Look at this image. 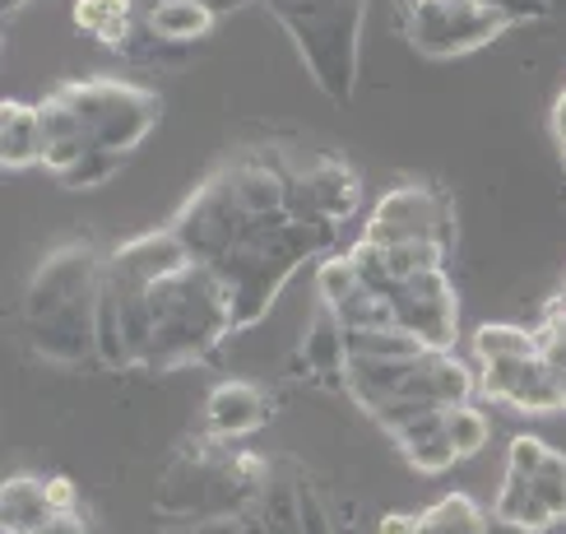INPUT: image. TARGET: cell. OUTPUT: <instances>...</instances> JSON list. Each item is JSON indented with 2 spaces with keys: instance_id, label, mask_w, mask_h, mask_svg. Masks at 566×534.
Returning a JSON list of instances; mask_svg holds the SVG:
<instances>
[{
  "instance_id": "35",
  "label": "cell",
  "mask_w": 566,
  "mask_h": 534,
  "mask_svg": "<svg viewBox=\"0 0 566 534\" xmlns=\"http://www.w3.org/2000/svg\"><path fill=\"white\" fill-rule=\"evenodd\" d=\"M29 534H88L84 530V521L70 511V516H52V521H42L38 530H29Z\"/></svg>"
},
{
  "instance_id": "1",
  "label": "cell",
  "mask_w": 566,
  "mask_h": 534,
  "mask_svg": "<svg viewBox=\"0 0 566 534\" xmlns=\"http://www.w3.org/2000/svg\"><path fill=\"white\" fill-rule=\"evenodd\" d=\"M107 279V255L88 242H65L33 270L23 289V335L52 363H98L93 325H98V297Z\"/></svg>"
},
{
  "instance_id": "42",
  "label": "cell",
  "mask_w": 566,
  "mask_h": 534,
  "mask_svg": "<svg viewBox=\"0 0 566 534\" xmlns=\"http://www.w3.org/2000/svg\"><path fill=\"white\" fill-rule=\"evenodd\" d=\"M562 168H566V145H562Z\"/></svg>"
},
{
  "instance_id": "20",
  "label": "cell",
  "mask_w": 566,
  "mask_h": 534,
  "mask_svg": "<svg viewBox=\"0 0 566 534\" xmlns=\"http://www.w3.org/2000/svg\"><path fill=\"white\" fill-rule=\"evenodd\" d=\"M0 163H6V168H29V163H42L38 107H23V103L0 107Z\"/></svg>"
},
{
  "instance_id": "6",
  "label": "cell",
  "mask_w": 566,
  "mask_h": 534,
  "mask_svg": "<svg viewBox=\"0 0 566 534\" xmlns=\"http://www.w3.org/2000/svg\"><path fill=\"white\" fill-rule=\"evenodd\" d=\"M399 29L422 56H460L502 38L511 23L488 0H409Z\"/></svg>"
},
{
  "instance_id": "12",
  "label": "cell",
  "mask_w": 566,
  "mask_h": 534,
  "mask_svg": "<svg viewBox=\"0 0 566 534\" xmlns=\"http://www.w3.org/2000/svg\"><path fill=\"white\" fill-rule=\"evenodd\" d=\"M228 186L238 196L247 219H270V214H289V168L270 158H238L228 163Z\"/></svg>"
},
{
  "instance_id": "30",
  "label": "cell",
  "mask_w": 566,
  "mask_h": 534,
  "mask_svg": "<svg viewBox=\"0 0 566 534\" xmlns=\"http://www.w3.org/2000/svg\"><path fill=\"white\" fill-rule=\"evenodd\" d=\"M534 493H538V502L548 506V516L562 525V521H566V456H562V451H548V460L538 464Z\"/></svg>"
},
{
  "instance_id": "3",
  "label": "cell",
  "mask_w": 566,
  "mask_h": 534,
  "mask_svg": "<svg viewBox=\"0 0 566 534\" xmlns=\"http://www.w3.org/2000/svg\"><path fill=\"white\" fill-rule=\"evenodd\" d=\"M149 316L154 339L145 371H177L186 363H200L232 335V302L223 279L196 261H186L177 274L149 289Z\"/></svg>"
},
{
  "instance_id": "31",
  "label": "cell",
  "mask_w": 566,
  "mask_h": 534,
  "mask_svg": "<svg viewBox=\"0 0 566 534\" xmlns=\"http://www.w3.org/2000/svg\"><path fill=\"white\" fill-rule=\"evenodd\" d=\"M548 441H538V437H515L511 447H506V474H521V479H534L538 474V464L548 460Z\"/></svg>"
},
{
  "instance_id": "41",
  "label": "cell",
  "mask_w": 566,
  "mask_h": 534,
  "mask_svg": "<svg viewBox=\"0 0 566 534\" xmlns=\"http://www.w3.org/2000/svg\"><path fill=\"white\" fill-rule=\"evenodd\" d=\"M228 6H251V0H228Z\"/></svg>"
},
{
  "instance_id": "36",
  "label": "cell",
  "mask_w": 566,
  "mask_h": 534,
  "mask_svg": "<svg viewBox=\"0 0 566 534\" xmlns=\"http://www.w3.org/2000/svg\"><path fill=\"white\" fill-rule=\"evenodd\" d=\"M381 534H418V516H381Z\"/></svg>"
},
{
  "instance_id": "5",
  "label": "cell",
  "mask_w": 566,
  "mask_h": 534,
  "mask_svg": "<svg viewBox=\"0 0 566 534\" xmlns=\"http://www.w3.org/2000/svg\"><path fill=\"white\" fill-rule=\"evenodd\" d=\"M56 93L75 107V116L88 130V145L112 154H130L163 116L158 93L122 84V80H75V84H61Z\"/></svg>"
},
{
  "instance_id": "16",
  "label": "cell",
  "mask_w": 566,
  "mask_h": 534,
  "mask_svg": "<svg viewBox=\"0 0 566 534\" xmlns=\"http://www.w3.org/2000/svg\"><path fill=\"white\" fill-rule=\"evenodd\" d=\"M297 367L312 371V381H344V367H348L344 321L325 302H316L312 321H306V335L297 344Z\"/></svg>"
},
{
  "instance_id": "23",
  "label": "cell",
  "mask_w": 566,
  "mask_h": 534,
  "mask_svg": "<svg viewBox=\"0 0 566 534\" xmlns=\"http://www.w3.org/2000/svg\"><path fill=\"white\" fill-rule=\"evenodd\" d=\"M492 521L469 493H446L437 506L418 516V534H488Z\"/></svg>"
},
{
  "instance_id": "39",
  "label": "cell",
  "mask_w": 566,
  "mask_h": 534,
  "mask_svg": "<svg viewBox=\"0 0 566 534\" xmlns=\"http://www.w3.org/2000/svg\"><path fill=\"white\" fill-rule=\"evenodd\" d=\"M23 6H29V0H0V10H6V19H10V14H19Z\"/></svg>"
},
{
  "instance_id": "13",
  "label": "cell",
  "mask_w": 566,
  "mask_h": 534,
  "mask_svg": "<svg viewBox=\"0 0 566 534\" xmlns=\"http://www.w3.org/2000/svg\"><path fill=\"white\" fill-rule=\"evenodd\" d=\"M270 395L255 381H223L205 400V428L214 437H247L270 423Z\"/></svg>"
},
{
  "instance_id": "33",
  "label": "cell",
  "mask_w": 566,
  "mask_h": 534,
  "mask_svg": "<svg viewBox=\"0 0 566 534\" xmlns=\"http://www.w3.org/2000/svg\"><path fill=\"white\" fill-rule=\"evenodd\" d=\"M172 534H247L242 511H223V516H200V521H177Z\"/></svg>"
},
{
  "instance_id": "24",
  "label": "cell",
  "mask_w": 566,
  "mask_h": 534,
  "mask_svg": "<svg viewBox=\"0 0 566 534\" xmlns=\"http://www.w3.org/2000/svg\"><path fill=\"white\" fill-rule=\"evenodd\" d=\"M139 10L130 0H75V23L88 29L93 38H103L107 46H122L135 29Z\"/></svg>"
},
{
  "instance_id": "40",
  "label": "cell",
  "mask_w": 566,
  "mask_h": 534,
  "mask_svg": "<svg viewBox=\"0 0 566 534\" xmlns=\"http://www.w3.org/2000/svg\"><path fill=\"white\" fill-rule=\"evenodd\" d=\"M557 381H562V400H566V371H562V377H557Z\"/></svg>"
},
{
  "instance_id": "37",
  "label": "cell",
  "mask_w": 566,
  "mask_h": 534,
  "mask_svg": "<svg viewBox=\"0 0 566 534\" xmlns=\"http://www.w3.org/2000/svg\"><path fill=\"white\" fill-rule=\"evenodd\" d=\"M553 130H557V139L566 145V93L557 98V107H553Z\"/></svg>"
},
{
  "instance_id": "32",
  "label": "cell",
  "mask_w": 566,
  "mask_h": 534,
  "mask_svg": "<svg viewBox=\"0 0 566 534\" xmlns=\"http://www.w3.org/2000/svg\"><path fill=\"white\" fill-rule=\"evenodd\" d=\"M297 534H335L329 511H325V502H321V493L312 483L297 488Z\"/></svg>"
},
{
  "instance_id": "28",
  "label": "cell",
  "mask_w": 566,
  "mask_h": 534,
  "mask_svg": "<svg viewBox=\"0 0 566 534\" xmlns=\"http://www.w3.org/2000/svg\"><path fill=\"white\" fill-rule=\"evenodd\" d=\"M122 163H126V154L88 149V154L75 163V168L61 172V186H65V191H93V186H103V181H112L116 172H122Z\"/></svg>"
},
{
  "instance_id": "15",
  "label": "cell",
  "mask_w": 566,
  "mask_h": 534,
  "mask_svg": "<svg viewBox=\"0 0 566 534\" xmlns=\"http://www.w3.org/2000/svg\"><path fill=\"white\" fill-rule=\"evenodd\" d=\"M38 126H42V163H46V168H52L56 177H61L65 168H75V163L93 149L84 122L75 116V107L61 98V93H46V98L38 103Z\"/></svg>"
},
{
  "instance_id": "10",
  "label": "cell",
  "mask_w": 566,
  "mask_h": 534,
  "mask_svg": "<svg viewBox=\"0 0 566 534\" xmlns=\"http://www.w3.org/2000/svg\"><path fill=\"white\" fill-rule=\"evenodd\" d=\"M363 200L358 172L344 158L325 154L306 168H289V219L306 223H344Z\"/></svg>"
},
{
  "instance_id": "25",
  "label": "cell",
  "mask_w": 566,
  "mask_h": 534,
  "mask_svg": "<svg viewBox=\"0 0 566 534\" xmlns=\"http://www.w3.org/2000/svg\"><path fill=\"white\" fill-rule=\"evenodd\" d=\"M474 354L483 358V363H492V358H530V354H538V335L534 331H525V325H479L474 331Z\"/></svg>"
},
{
  "instance_id": "22",
  "label": "cell",
  "mask_w": 566,
  "mask_h": 534,
  "mask_svg": "<svg viewBox=\"0 0 566 534\" xmlns=\"http://www.w3.org/2000/svg\"><path fill=\"white\" fill-rule=\"evenodd\" d=\"M497 521L525 530V534H548V530L557 525V521L548 516V506L538 502L534 479H521V474H502V488H497Z\"/></svg>"
},
{
  "instance_id": "9",
  "label": "cell",
  "mask_w": 566,
  "mask_h": 534,
  "mask_svg": "<svg viewBox=\"0 0 566 534\" xmlns=\"http://www.w3.org/2000/svg\"><path fill=\"white\" fill-rule=\"evenodd\" d=\"M390 307L399 331L418 335L432 354H451V344L460 335V316H455V289L446 270H418L405 284L390 293Z\"/></svg>"
},
{
  "instance_id": "17",
  "label": "cell",
  "mask_w": 566,
  "mask_h": 534,
  "mask_svg": "<svg viewBox=\"0 0 566 534\" xmlns=\"http://www.w3.org/2000/svg\"><path fill=\"white\" fill-rule=\"evenodd\" d=\"M418 358H348L344 367V390L358 400L367 413H376L386 400H395L405 381L413 377Z\"/></svg>"
},
{
  "instance_id": "21",
  "label": "cell",
  "mask_w": 566,
  "mask_h": 534,
  "mask_svg": "<svg viewBox=\"0 0 566 534\" xmlns=\"http://www.w3.org/2000/svg\"><path fill=\"white\" fill-rule=\"evenodd\" d=\"M214 10L200 6V0H158L154 10H145V23L158 33V38H168V42H181V46H191L200 42L209 29H214Z\"/></svg>"
},
{
  "instance_id": "14",
  "label": "cell",
  "mask_w": 566,
  "mask_h": 534,
  "mask_svg": "<svg viewBox=\"0 0 566 534\" xmlns=\"http://www.w3.org/2000/svg\"><path fill=\"white\" fill-rule=\"evenodd\" d=\"M191 255H186V247H181V238L172 228H158V232H145V238H135V242H126V247H116L112 255H107V265L112 270H122V274H130V279H139V284H158V279H168V274H177Z\"/></svg>"
},
{
  "instance_id": "34",
  "label": "cell",
  "mask_w": 566,
  "mask_h": 534,
  "mask_svg": "<svg viewBox=\"0 0 566 534\" xmlns=\"http://www.w3.org/2000/svg\"><path fill=\"white\" fill-rule=\"evenodd\" d=\"M46 498H52L56 516H70V511H75V483L70 479H46Z\"/></svg>"
},
{
  "instance_id": "29",
  "label": "cell",
  "mask_w": 566,
  "mask_h": 534,
  "mask_svg": "<svg viewBox=\"0 0 566 534\" xmlns=\"http://www.w3.org/2000/svg\"><path fill=\"white\" fill-rule=\"evenodd\" d=\"M358 289H363V279L353 270L348 255H335V261H325L316 270V302H325V307H339V302L353 297Z\"/></svg>"
},
{
  "instance_id": "26",
  "label": "cell",
  "mask_w": 566,
  "mask_h": 534,
  "mask_svg": "<svg viewBox=\"0 0 566 534\" xmlns=\"http://www.w3.org/2000/svg\"><path fill=\"white\" fill-rule=\"evenodd\" d=\"M297 488L302 483H289L283 474H270V483L261 488V498H255V516H261L274 534H297Z\"/></svg>"
},
{
  "instance_id": "2",
  "label": "cell",
  "mask_w": 566,
  "mask_h": 534,
  "mask_svg": "<svg viewBox=\"0 0 566 534\" xmlns=\"http://www.w3.org/2000/svg\"><path fill=\"white\" fill-rule=\"evenodd\" d=\"M335 228L339 223H306V219H289V214H270V219H247V228L238 232V242L228 247V255L219 265H209L232 302V331H247L270 307L279 289L293 279V270H302L312 255L335 247Z\"/></svg>"
},
{
  "instance_id": "18",
  "label": "cell",
  "mask_w": 566,
  "mask_h": 534,
  "mask_svg": "<svg viewBox=\"0 0 566 534\" xmlns=\"http://www.w3.org/2000/svg\"><path fill=\"white\" fill-rule=\"evenodd\" d=\"M390 437H395V447L405 451V460L422 474H441V470H451V464H460L451 437H446V409L422 413V418H413V423H405Z\"/></svg>"
},
{
  "instance_id": "38",
  "label": "cell",
  "mask_w": 566,
  "mask_h": 534,
  "mask_svg": "<svg viewBox=\"0 0 566 534\" xmlns=\"http://www.w3.org/2000/svg\"><path fill=\"white\" fill-rule=\"evenodd\" d=\"M548 312H566V284L553 293V302H548Z\"/></svg>"
},
{
  "instance_id": "7",
  "label": "cell",
  "mask_w": 566,
  "mask_h": 534,
  "mask_svg": "<svg viewBox=\"0 0 566 534\" xmlns=\"http://www.w3.org/2000/svg\"><path fill=\"white\" fill-rule=\"evenodd\" d=\"M371 247H399V242H437L451 251L455 247V214L451 200L432 186H395L381 196L376 214L363 232Z\"/></svg>"
},
{
  "instance_id": "4",
  "label": "cell",
  "mask_w": 566,
  "mask_h": 534,
  "mask_svg": "<svg viewBox=\"0 0 566 534\" xmlns=\"http://www.w3.org/2000/svg\"><path fill=\"white\" fill-rule=\"evenodd\" d=\"M270 10L289 29L302 65L312 70L325 98L348 103L358 80L363 0H270Z\"/></svg>"
},
{
  "instance_id": "19",
  "label": "cell",
  "mask_w": 566,
  "mask_h": 534,
  "mask_svg": "<svg viewBox=\"0 0 566 534\" xmlns=\"http://www.w3.org/2000/svg\"><path fill=\"white\" fill-rule=\"evenodd\" d=\"M52 498H46V479H6V493H0V525L6 534H29L42 521H52Z\"/></svg>"
},
{
  "instance_id": "27",
  "label": "cell",
  "mask_w": 566,
  "mask_h": 534,
  "mask_svg": "<svg viewBox=\"0 0 566 534\" xmlns=\"http://www.w3.org/2000/svg\"><path fill=\"white\" fill-rule=\"evenodd\" d=\"M446 437H451V447L460 460L469 456H479L488 447V418L474 409V405H455V409H446Z\"/></svg>"
},
{
  "instance_id": "11",
  "label": "cell",
  "mask_w": 566,
  "mask_h": 534,
  "mask_svg": "<svg viewBox=\"0 0 566 534\" xmlns=\"http://www.w3.org/2000/svg\"><path fill=\"white\" fill-rule=\"evenodd\" d=\"M479 390L492 395V400H502V405L530 409V413L566 409L562 381H557V371L544 363V354H530V358H492V363H483Z\"/></svg>"
},
{
  "instance_id": "8",
  "label": "cell",
  "mask_w": 566,
  "mask_h": 534,
  "mask_svg": "<svg viewBox=\"0 0 566 534\" xmlns=\"http://www.w3.org/2000/svg\"><path fill=\"white\" fill-rule=\"evenodd\" d=\"M168 228L181 238L186 255H191L196 265H219L228 255V247L238 242V232L247 228V214H242L238 196H232L228 172L219 168L214 177H209L200 191L177 209V219Z\"/></svg>"
}]
</instances>
